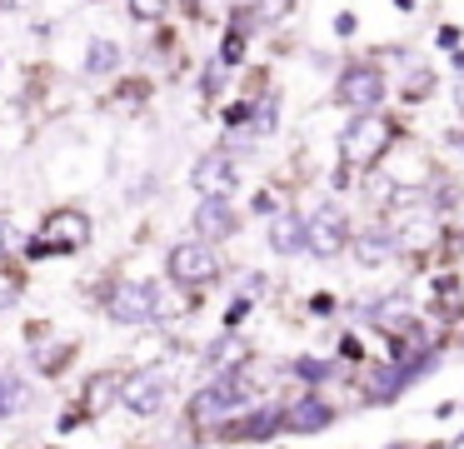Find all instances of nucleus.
<instances>
[{
	"label": "nucleus",
	"instance_id": "nucleus-25",
	"mask_svg": "<svg viewBox=\"0 0 464 449\" xmlns=\"http://www.w3.org/2000/svg\"><path fill=\"white\" fill-rule=\"evenodd\" d=\"M459 444H464V439H459Z\"/></svg>",
	"mask_w": 464,
	"mask_h": 449
},
{
	"label": "nucleus",
	"instance_id": "nucleus-12",
	"mask_svg": "<svg viewBox=\"0 0 464 449\" xmlns=\"http://www.w3.org/2000/svg\"><path fill=\"white\" fill-rule=\"evenodd\" d=\"M280 419H285V409H260V415H245V419H235V425L225 429V439H270L275 429H280Z\"/></svg>",
	"mask_w": 464,
	"mask_h": 449
},
{
	"label": "nucleus",
	"instance_id": "nucleus-15",
	"mask_svg": "<svg viewBox=\"0 0 464 449\" xmlns=\"http://www.w3.org/2000/svg\"><path fill=\"white\" fill-rule=\"evenodd\" d=\"M270 245L280 249V255L304 249V220H300V215H280V220L270 225Z\"/></svg>",
	"mask_w": 464,
	"mask_h": 449
},
{
	"label": "nucleus",
	"instance_id": "nucleus-17",
	"mask_svg": "<svg viewBox=\"0 0 464 449\" xmlns=\"http://www.w3.org/2000/svg\"><path fill=\"white\" fill-rule=\"evenodd\" d=\"M115 65H121V50H115L111 40H91V50H85V70H91V75H111Z\"/></svg>",
	"mask_w": 464,
	"mask_h": 449
},
{
	"label": "nucleus",
	"instance_id": "nucleus-1",
	"mask_svg": "<svg viewBox=\"0 0 464 449\" xmlns=\"http://www.w3.org/2000/svg\"><path fill=\"white\" fill-rule=\"evenodd\" d=\"M390 140H394L390 120L374 115V110H354L350 130H344V140H340V155H344V165L364 170V165H374V160L390 150Z\"/></svg>",
	"mask_w": 464,
	"mask_h": 449
},
{
	"label": "nucleus",
	"instance_id": "nucleus-23",
	"mask_svg": "<svg viewBox=\"0 0 464 449\" xmlns=\"http://www.w3.org/2000/svg\"><path fill=\"white\" fill-rule=\"evenodd\" d=\"M459 110H464V80H459Z\"/></svg>",
	"mask_w": 464,
	"mask_h": 449
},
{
	"label": "nucleus",
	"instance_id": "nucleus-21",
	"mask_svg": "<svg viewBox=\"0 0 464 449\" xmlns=\"http://www.w3.org/2000/svg\"><path fill=\"white\" fill-rule=\"evenodd\" d=\"M240 55H245V40H240V35H230V40H225V50H220V60H225V65H235Z\"/></svg>",
	"mask_w": 464,
	"mask_h": 449
},
{
	"label": "nucleus",
	"instance_id": "nucleus-2",
	"mask_svg": "<svg viewBox=\"0 0 464 449\" xmlns=\"http://www.w3.org/2000/svg\"><path fill=\"white\" fill-rule=\"evenodd\" d=\"M105 309H111L115 325H150V319L160 315V295H155V285H145V279H121V285L105 295Z\"/></svg>",
	"mask_w": 464,
	"mask_h": 449
},
{
	"label": "nucleus",
	"instance_id": "nucleus-9",
	"mask_svg": "<svg viewBox=\"0 0 464 449\" xmlns=\"http://www.w3.org/2000/svg\"><path fill=\"white\" fill-rule=\"evenodd\" d=\"M195 229H200V239H230L240 229V220H235L225 195H205L200 210H195Z\"/></svg>",
	"mask_w": 464,
	"mask_h": 449
},
{
	"label": "nucleus",
	"instance_id": "nucleus-10",
	"mask_svg": "<svg viewBox=\"0 0 464 449\" xmlns=\"http://www.w3.org/2000/svg\"><path fill=\"white\" fill-rule=\"evenodd\" d=\"M195 190H200V195H230L235 190L230 155H200L195 160Z\"/></svg>",
	"mask_w": 464,
	"mask_h": 449
},
{
	"label": "nucleus",
	"instance_id": "nucleus-11",
	"mask_svg": "<svg viewBox=\"0 0 464 449\" xmlns=\"http://www.w3.org/2000/svg\"><path fill=\"white\" fill-rule=\"evenodd\" d=\"M330 419H334V409L324 405V399H300L295 409H285L280 425H285V429H295V434H314V429H324Z\"/></svg>",
	"mask_w": 464,
	"mask_h": 449
},
{
	"label": "nucleus",
	"instance_id": "nucleus-5",
	"mask_svg": "<svg viewBox=\"0 0 464 449\" xmlns=\"http://www.w3.org/2000/svg\"><path fill=\"white\" fill-rule=\"evenodd\" d=\"M245 395H250V389H245V379H235V375L220 379V385H205L200 395L190 399V425H215V419H225Z\"/></svg>",
	"mask_w": 464,
	"mask_h": 449
},
{
	"label": "nucleus",
	"instance_id": "nucleus-4",
	"mask_svg": "<svg viewBox=\"0 0 464 449\" xmlns=\"http://www.w3.org/2000/svg\"><path fill=\"white\" fill-rule=\"evenodd\" d=\"M121 399L135 415H160L165 399H170V375H165V369H135L121 385Z\"/></svg>",
	"mask_w": 464,
	"mask_h": 449
},
{
	"label": "nucleus",
	"instance_id": "nucleus-19",
	"mask_svg": "<svg viewBox=\"0 0 464 449\" xmlns=\"http://www.w3.org/2000/svg\"><path fill=\"white\" fill-rule=\"evenodd\" d=\"M170 10V0H130V15L135 20H160Z\"/></svg>",
	"mask_w": 464,
	"mask_h": 449
},
{
	"label": "nucleus",
	"instance_id": "nucleus-13",
	"mask_svg": "<svg viewBox=\"0 0 464 449\" xmlns=\"http://www.w3.org/2000/svg\"><path fill=\"white\" fill-rule=\"evenodd\" d=\"M25 405H31V389H25V379L15 375V369H0V419L21 415Z\"/></svg>",
	"mask_w": 464,
	"mask_h": 449
},
{
	"label": "nucleus",
	"instance_id": "nucleus-20",
	"mask_svg": "<svg viewBox=\"0 0 464 449\" xmlns=\"http://www.w3.org/2000/svg\"><path fill=\"white\" fill-rule=\"evenodd\" d=\"M245 359V349H240V339H225V349L215 355V365H240Z\"/></svg>",
	"mask_w": 464,
	"mask_h": 449
},
{
	"label": "nucleus",
	"instance_id": "nucleus-7",
	"mask_svg": "<svg viewBox=\"0 0 464 449\" xmlns=\"http://www.w3.org/2000/svg\"><path fill=\"white\" fill-rule=\"evenodd\" d=\"M91 245V220L81 210H55L45 215V239L35 249H85Z\"/></svg>",
	"mask_w": 464,
	"mask_h": 449
},
{
	"label": "nucleus",
	"instance_id": "nucleus-22",
	"mask_svg": "<svg viewBox=\"0 0 464 449\" xmlns=\"http://www.w3.org/2000/svg\"><path fill=\"white\" fill-rule=\"evenodd\" d=\"M5 245H11V229H5V220H0V255H5Z\"/></svg>",
	"mask_w": 464,
	"mask_h": 449
},
{
	"label": "nucleus",
	"instance_id": "nucleus-24",
	"mask_svg": "<svg viewBox=\"0 0 464 449\" xmlns=\"http://www.w3.org/2000/svg\"><path fill=\"white\" fill-rule=\"evenodd\" d=\"M0 5H11V0H0Z\"/></svg>",
	"mask_w": 464,
	"mask_h": 449
},
{
	"label": "nucleus",
	"instance_id": "nucleus-16",
	"mask_svg": "<svg viewBox=\"0 0 464 449\" xmlns=\"http://www.w3.org/2000/svg\"><path fill=\"white\" fill-rule=\"evenodd\" d=\"M115 399H121V379H115V375H95L91 389H85V409H91V415H105Z\"/></svg>",
	"mask_w": 464,
	"mask_h": 449
},
{
	"label": "nucleus",
	"instance_id": "nucleus-18",
	"mask_svg": "<svg viewBox=\"0 0 464 449\" xmlns=\"http://www.w3.org/2000/svg\"><path fill=\"white\" fill-rule=\"evenodd\" d=\"M390 249H394V235H360L354 239V255H360L364 265H380Z\"/></svg>",
	"mask_w": 464,
	"mask_h": 449
},
{
	"label": "nucleus",
	"instance_id": "nucleus-8",
	"mask_svg": "<svg viewBox=\"0 0 464 449\" xmlns=\"http://www.w3.org/2000/svg\"><path fill=\"white\" fill-rule=\"evenodd\" d=\"M384 100V75L374 65H350L340 75V105L350 110H374Z\"/></svg>",
	"mask_w": 464,
	"mask_h": 449
},
{
	"label": "nucleus",
	"instance_id": "nucleus-3",
	"mask_svg": "<svg viewBox=\"0 0 464 449\" xmlns=\"http://www.w3.org/2000/svg\"><path fill=\"white\" fill-rule=\"evenodd\" d=\"M170 279L175 285H190V289L215 285L220 279V255L205 239H185V245L170 249Z\"/></svg>",
	"mask_w": 464,
	"mask_h": 449
},
{
	"label": "nucleus",
	"instance_id": "nucleus-14",
	"mask_svg": "<svg viewBox=\"0 0 464 449\" xmlns=\"http://www.w3.org/2000/svg\"><path fill=\"white\" fill-rule=\"evenodd\" d=\"M290 5H295V0H245L240 15H235V20H240V35H245V30H255V25H265V20H280Z\"/></svg>",
	"mask_w": 464,
	"mask_h": 449
},
{
	"label": "nucleus",
	"instance_id": "nucleus-6",
	"mask_svg": "<svg viewBox=\"0 0 464 449\" xmlns=\"http://www.w3.org/2000/svg\"><path fill=\"white\" fill-rule=\"evenodd\" d=\"M304 245L314 249V255H340L344 245H350V225H344V215L334 205H320L310 220H304Z\"/></svg>",
	"mask_w": 464,
	"mask_h": 449
}]
</instances>
